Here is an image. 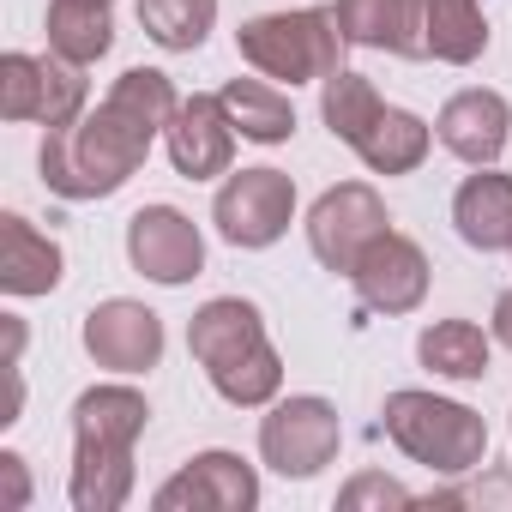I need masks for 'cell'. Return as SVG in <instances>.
I'll use <instances>...</instances> for the list:
<instances>
[{
	"mask_svg": "<svg viewBox=\"0 0 512 512\" xmlns=\"http://www.w3.org/2000/svg\"><path fill=\"white\" fill-rule=\"evenodd\" d=\"M151 506L157 512H253L260 506V476L235 452H199L151 494Z\"/></svg>",
	"mask_w": 512,
	"mask_h": 512,
	"instance_id": "10",
	"label": "cell"
},
{
	"mask_svg": "<svg viewBox=\"0 0 512 512\" xmlns=\"http://www.w3.org/2000/svg\"><path fill=\"white\" fill-rule=\"evenodd\" d=\"M296 217V181L284 169H241L217 187L211 223L229 247H272Z\"/></svg>",
	"mask_w": 512,
	"mask_h": 512,
	"instance_id": "8",
	"label": "cell"
},
{
	"mask_svg": "<svg viewBox=\"0 0 512 512\" xmlns=\"http://www.w3.org/2000/svg\"><path fill=\"white\" fill-rule=\"evenodd\" d=\"M187 350L205 368L211 392L223 404H235V410H260L284 386V362H278V350L266 338V320H260V308L241 302V296L205 302L193 314V326H187Z\"/></svg>",
	"mask_w": 512,
	"mask_h": 512,
	"instance_id": "2",
	"label": "cell"
},
{
	"mask_svg": "<svg viewBox=\"0 0 512 512\" xmlns=\"http://www.w3.org/2000/svg\"><path fill=\"white\" fill-rule=\"evenodd\" d=\"M235 139H241V133H235V121H229L223 97H211V91L181 97L175 121L163 127V145H169V163H175V175H181V181L229 175V163H235Z\"/></svg>",
	"mask_w": 512,
	"mask_h": 512,
	"instance_id": "11",
	"label": "cell"
},
{
	"mask_svg": "<svg viewBox=\"0 0 512 512\" xmlns=\"http://www.w3.org/2000/svg\"><path fill=\"white\" fill-rule=\"evenodd\" d=\"M488 49V19L476 0H422V61L470 67Z\"/></svg>",
	"mask_w": 512,
	"mask_h": 512,
	"instance_id": "19",
	"label": "cell"
},
{
	"mask_svg": "<svg viewBox=\"0 0 512 512\" xmlns=\"http://www.w3.org/2000/svg\"><path fill=\"white\" fill-rule=\"evenodd\" d=\"M494 338L512 350V290H500V302H494Z\"/></svg>",
	"mask_w": 512,
	"mask_h": 512,
	"instance_id": "29",
	"label": "cell"
},
{
	"mask_svg": "<svg viewBox=\"0 0 512 512\" xmlns=\"http://www.w3.org/2000/svg\"><path fill=\"white\" fill-rule=\"evenodd\" d=\"M452 223L476 253H512V175H500L494 163L476 169L452 193Z\"/></svg>",
	"mask_w": 512,
	"mask_h": 512,
	"instance_id": "15",
	"label": "cell"
},
{
	"mask_svg": "<svg viewBox=\"0 0 512 512\" xmlns=\"http://www.w3.org/2000/svg\"><path fill=\"white\" fill-rule=\"evenodd\" d=\"M67 494L79 512H121L133 494V446H73Z\"/></svg>",
	"mask_w": 512,
	"mask_h": 512,
	"instance_id": "21",
	"label": "cell"
},
{
	"mask_svg": "<svg viewBox=\"0 0 512 512\" xmlns=\"http://www.w3.org/2000/svg\"><path fill=\"white\" fill-rule=\"evenodd\" d=\"M151 422L145 392L133 386H91L73 404V446H139Z\"/></svg>",
	"mask_w": 512,
	"mask_h": 512,
	"instance_id": "18",
	"label": "cell"
},
{
	"mask_svg": "<svg viewBox=\"0 0 512 512\" xmlns=\"http://www.w3.org/2000/svg\"><path fill=\"white\" fill-rule=\"evenodd\" d=\"M380 109H386V103H380L374 79H362V73H350V67H338V73L326 79V91H320V121H326L332 139H344V145H356V139L374 127Z\"/></svg>",
	"mask_w": 512,
	"mask_h": 512,
	"instance_id": "26",
	"label": "cell"
},
{
	"mask_svg": "<svg viewBox=\"0 0 512 512\" xmlns=\"http://www.w3.org/2000/svg\"><path fill=\"white\" fill-rule=\"evenodd\" d=\"M350 284H356L362 308H374V314H410V308H422V296H428V253H422L410 235L386 229V235L362 253V260H356Z\"/></svg>",
	"mask_w": 512,
	"mask_h": 512,
	"instance_id": "13",
	"label": "cell"
},
{
	"mask_svg": "<svg viewBox=\"0 0 512 512\" xmlns=\"http://www.w3.org/2000/svg\"><path fill=\"white\" fill-rule=\"evenodd\" d=\"M85 350L109 374H151L163 362V320L145 302L109 296L85 314Z\"/></svg>",
	"mask_w": 512,
	"mask_h": 512,
	"instance_id": "12",
	"label": "cell"
},
{
	"mask_svg": "<svg viewBox=\"0 0 512 512\" xmlns=\"http://www.w3.org/2000/svg\"><path fill=\"white\" fill-rule=\"evenodd\" d=\"M416 356L428 374H446V380H482L488 374V332L476 320H434L422 338H416Z\"/></svg>",
	"mask_w": 512,
	"mask_h": 512,
	"instance_id": "24",
	"label": "cell"
},
{
	"mask_svg": "<svg viewBox=\"0 0 512 512\" xmlns=\"http://www.w3.org/2000/svg\"><path fill=\"white\" fill-rule=\"evenodd\" d=\"M338 25L350 49H386L422 61V0H338Z\"/></svg>",
	"mask_w": 512,
	"mask_h": 512,
	"instance_id": "17",
	"label": "cell"
},
{
	"mask_svg": "<svg viewBox=\"0 0 512 512\" xmlns=\"http://www.w3.org/2000/svg\"><path fill=\"white\" fill-rule=\"evenodd\" d=\"M392 229V217H386V199L368 187V181H338V187H326L320 199H314V211H308V247H314V260L326 266V272H338V278H350L356 272V260Z\"/></svg>",
	"mask_w": 512,
	"mask_h": 512,
	"instance_id": "5",
	"label": "cell"
},
{
	"mask_svg": "<svg viewBox=\"0 0 512 512\" xmlns=\"http://www.w3.org/2000/svg\"><path fill=\"white\" fill-rule=\"evenodd\" d=\"M428 145H434V133H428V121L422 115H410V109H380L374 115V127L350 145L374 175H410V169H422V157H428Z\"/></svg>",
	"mask_w": 512,
	"mask_h": 512,
	"instance_id": "20",
	"label": "cell"
},
{
	"mask_svg": "<svg viewBox=\"0 0 512 512\" xmlns=\"http://www.w3.org/2000/svg\"><path fill=\"white\" fill-rule=\"evenodd\" d=\"M235 49L253 73L266 79H284V85H326L338 67H344V25H338V7H308V13H260L235 31Z\"/></svg>",
	"mask_w": 512,
	"mask_h": 512,
	"instance_id": "3",
	"label": "cell"
},
{
	"mask_svg": "<svg viewBox=\"0 0 512 512\" xmlns=\"http://www.w3.org/2000/svg\"><path fill=\"white\" fill-rule=\"evenodd\" d=\"M139 25L157 49L193 55L217 25V0H139Z\"/></svg>",
	"mask_w": 512,
	"mask_h": 512,
	"instance_id": "25",
	"label": "cell"
},
{
	"mask_svg": "<svg viewBox=\"0 0 512 512\" xmlns=\"http://www.w3.org/2000/svg\"><path fill=\"white\" fill-rule=\"evenodd\" d=\"M127 260L139 278L175 290V284H193L205 272V235L187 211L175 205H145L127 217Z\"/></svg>",
	"mask_w": 512,
	"mask_h": 512,
	"instance_id": "9",
	"label": "cell"
},
{
	"mask_svg": "<svg viewBox=\"0 0 512 512\" xmlns=\"http://www.w3.org/2000/svg\"><path fill=\"white\" fill-rule=\"evenodd\" d=\"M434 139H440L458 163L488 169V163L506 151V139H512V109H506L500 91H458V97H446V109H440V121H434Z\"/></svg>",
	"mask_w": 512,
	"mask_h": 512,
	"instance_id": "14",
	"label": "cell"
},
{
	"mask_svg": "<svg viewBox=\"0 0 512 512\" xmlns=\"http://www.w3.org/2000/svg\"><path fill=\"white\" fill-rule=\"evenodd\" d=\"M217 97H223L235 133L253 139V145H284V139L296 133V109H290V97L272 91L266 79H229Z\"/></svg>",
	"mask_w": 512,
	"mask_h": 512,
	"instance_id": "23",
	"label": "cell"
},
{
	"mask_svg": "<svg viewBox=\"0 0 512 512\" xmlns=\"http://www.w3.org/2000/svg\"><path fill=\"white\" fill-rule=\"evenodd\" d=\"M43 31H49V49H55L61 61L91 67V61H103L109 43H115V13H109V0H49Z\"/></svg>",
	"mask_w": 512,
	"mask_h": 512,
	"instance_id": "22",
	"label": "cell"
},
{
	"mask_svg": "<svg viewBox=\"0 0 512 512\" xmlns=\"http://www.w3.org/2000/svg\"><path fill=\"white\" fill-rule=\"evenodd\" d=\"M338 446H344L338 410H332L326 398H314V392L278 398V404L266 410V422H260V458H266L278 476H296V482L320 476V470L338 458Z\"/></svg>",
	"mask_w": 512,
	"mask_h": 512,
	"instance_id": "6",
	"label": "cell"
},
{
	"mask_svg": "<svg viewBox=\"0 0 512 512\" xmlns=\"http://www.w3.org/2000/svg\"><path fill=\"white\" fill-rule=\"evenodd\" d=\"M416 494L404 488V482H392V476H356L344 494H338V506L344 512H362V506H410Z\"/></svg>",
	"mask_w": 512,
	"mask_h": 512,
	"instance_id": "27",
	"label": "cell"
},
{
	"mask_svg": "<svg viewBox=\"0 0 512 512\" xmlns=\"http://www.w3.org/2000/svg\"><path fill=\"white\" fill-rule=\"evenodd\" d=\"M61 247L19 211L0 217V290L7 296H49L61 284Z\"/></svg>",
	"mask_w": 512,
	"mask_h": 512,
	"instance_id": "16",
	"label": "cell"
},
{
	"mask_svg": "<svg viewBox=\"0 0 512 512\" xmlns=\"http://www.w3.org/2000/svg\"><path fill=\"white\" fill-rule=\"evenodd\" d=\"M0 476H7V500H13V506L31 500V482H25V458H19V452H0Z\"/></svg>",
	"mask_w": 512,
	"mask_h": 512,
	"instance_id": "28",
	"label": "cell"
},
{
	"mask_svg": "<svg viewBox=\"0 0 512 512\" xmlns=\"http://www.w3.org/2000/svg\"><path fill=\"white\" fill-rule=\"evenodd\" d=\"M380 428L392 434V446L440 476H470L488 458V422L458 404V398H434V392H392L380 410Z\"/></svg>",
	"mask_w": 512,
	"mask_h": 512,
	"instance_id": "4",
	"label": "cell"
},
{
	"mask_svg": "<svg viewBox=\"0 0 512 512\" xmlns=\"http://www.w3.org/2000/svg\"><path fill=\"white\" fill-rule=\"evenodd\" d=\"M0 115L7 121H43V127H73L85 115V67L49 55H7L0 61Z\"/></svg>",
	"mask_w": 512,
	"mask_h": 512,
	"instance_id": "7",
	"label": "cell"
},
{
	"mask_svg": "<svg viewBox=\"0 0 512 512\" xmlns=\"http://www.w3.org/2000/svg\"><path fill=\"white\" fill-rule=\"evenodd\" d=\"M175 109H181V97H175L169 73L127 67L91 115H79L73 127L43 133L37 163H43L49 193H61V199H109V193H121L139 175V163L151 157V139L175 121Z\"/></svg>",
	"mask_w": 512,
	"mask_h": 512,
	"instance_id": "1",
	"label": "cell"
}]
</instances>
